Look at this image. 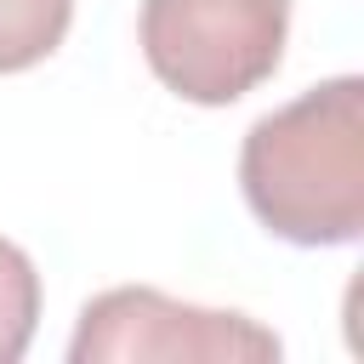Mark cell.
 I'll return each instance as SVG.
<instances>
[{"label": "cell", "mask_w": 364, "mask_h": 364, "mask_svg": "<svg viewBox=\"0 0 364 364\" xmlns=\"http://www.w3.org/2000/svg\"><path fill=\"white\" fill-rule=\"evenodd\" d=\"M40 324V273L23 245L0 239V364H17Z\"/></svg>", "instance_id": "cell-5"}, {"label": "cell", "mask_w": 364, "mask_h": 364, "mask_svg": "<svg viewBox=\"0 0 364 364\" xmlns=\"http://www.w3.org/2000/svg\"><path fill=\"white\" fill-rule=\"evenodd\" d=\"M74 364H262L279 358V336L245 313L193 307L154 284H119L80 307V330L68 341Z\"/></svg>", "instance_id": "cell-3"}, {"label": "cell", "mask_w": 364, "mask_h": 364, "mask_svg": "<svg viewBox=\"0 0 364 364\" xmlns=\"http://www.w3.org/2000/svg\"><path fill=\"white\" fill-rule=\"evenodd\" d=\"M256 222L290 245H353L364 233V80L336 74L262 114L239 148Z\"/></svg>", "instance_id": "cell-1"}, {"label": "cell", "mask_w": 364, "mask_h": 364, "mask_svg": "<svg viewBox=\"0 0 364 364\" xmlns=\"http://www.w3.org/2000/svg\"><path fill=\"white\" fill-rule=\"evenodd\" d=\"M74 23V0H0V74L46 63Z\"/></svg>", "instance_id": "cell-4"}, {"label": "cell", "mask_w": 364, "mask_h": 364, "mask_svg": "<svg viewBox=\"0 0 364 364\" xmlns=\"http://www.w3.org/2000/svg\"><path fill=\"white\" fill-rule=\"evenodd\" d=\"M290 34V0H142L136 40L165 91L228 108L273 80Z\"/></svg>", "instance_id": "cell-2"}]
</instances>
